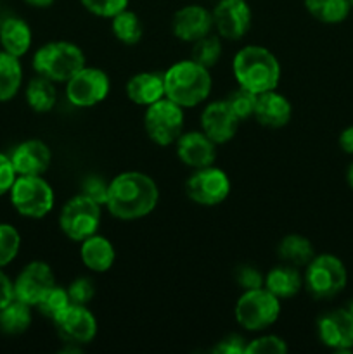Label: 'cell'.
I'll return each mask as SVG.
<instances>
[{
  "mask_svg": "<svg viewBox=\"0 0 353 354\" xmlns=\"http://www.w3.org/2000/svg\"><path fill=\"white\" fill-rule=\"evenodd\" d=\"M159 199L154 180L141 171H125L109 182L106 207L116 220L134 221L152 213Z\"/></svg>",
  "mask_w": 353,
  "mask_h": 354,
  "instance_id": "1",
  "label": "cell"
},
{
  "mask_svg": "<svg viewBox=\"0 0 353 354\" xmlns=\"http://www.w3.org/2000/svg\"><path fill=\"white\" fill-rule=\"evenodd\" d=\"M235 82L249 92L260 93L275 90L280 80V64L275 55L260 45H246L235 54L234 64Z\"/></svg>",
  "mask_w": 353,
  "mask_h": 354,
  "instance_id": "2",
  "label": "cell"
},
{
  "mask_svg": "<svg viewBox=\"0 0 353 354\" xmlns=\"http://www.w3.org/2000/svg\"><path fill=\"white\" fill-rule=\"evenodd\" d=\"M165 97L180 107H196L208 99L211 92L210 69L192 59L175 62L163 75Z\"/></svg>",
  "mask_w": 353,
  "mask_h": 354,
  "instance_id": "3",
  "label": "cell"
},
{
  "mask_svg": "<svg viewBox=\"0 0 353 354\" xmlns=\"http://www.w3.org/2000/svg\"><path fill=\"white\" fill-rule=\"evenodd\" d=\"M83 66V50L71 41H51L42 45L33 55L35 71L54 83H66Z\"/></svg>",
  "mask_w": 353,
  "mask_h": 354,
  "instance_id": "4",
  "label": "cell"
},
{
  "mask_svg": "<svg viewBox=\"0 0 353 354\" xmlns=\"http://www.w3.org/2000/svg\"><path fill=\"white\" fill-rule=\"evenodd\" d=\"M280 315V301L265 287L244 290L235 304V320L249 332L265 330Z\"/></svg>",
  "mask_w": 353,
  "mask_h": 354,
  "instance_id": "5",
  "label": "cell"
},
{
  "mask_svg": "<svg viewBox=\"0 0 353 354\" xmlns=\"http://www.w3.org/2000/svg\"><path fill=\"white\" fill-rule=\"evenodd\" d=\"M10 203L14 209L26 218L40 220L54 207V190L40 176H19L10 187Z\"/></svg>",
  "mask_w": 353,
  "mask_h": 354,
  "instance_id": "6",
  "label": "cell"
},
{
  "mask_svg": "<svg viewBox=\"0 0 353 354\" xmlns=\"http://www.w3.org/2000/svg\"><path fill=\"white\" fill-rule=\"evenodd\" d=\"M346 268L332 254L314 256L305 272V287L315 299H331L346 286Z\"/></svg>",
  "mask_w": 353,
  "mask_h": 354,
  "instance_id": "7",
  "label": "cell"
},
{
  "mask_svg": "<svg viewBox=\"0 0 353 354\" xmlns=\"http://www.w3.org/2000/svg\"><path fill=\"white\" fill-rule=\"evenodd\" d=\"M182 109L183 107L166 97L147 106L144 114V128L147 137L161 147L175 144L176 138L183 133Z\"/></svg>",
  "mask_w": 353,
  "mask_h": 354,
  "instance_id": "8",
  "label": "cell"
},
{
  "mask_svg": "<svg viewBox=\"0 0 353 354\" xmlns=\"http://www.w3.org/2000/svg\"><path fill=\"white\" fill-rule=\"evenodd\" d=\"M100 204L80 194L62 206L59 214V228L68 239L76 242L85 241L97 234L100 225Z\"/></svg>",
  "mask_w": 353,
  "mask_h": 354,
  "instance_id": "9",
  "label": "cell"
},
{
  "mask_svg": "<svg viewBox=\"0 0 353 354\" xmlns=\"http://www.w3.org/2000/svg\"><path fill=\"white\" fill-rule=\"evenodd\" d=\"M185 192L190 201L199 206H218L230 194V180L227 173L213 165L199 168L185 182Z\"/></svg>",
  "mask_w": 353,
  "mask_h": 354,
  "instance_id": "10",
  "label": "cell"
},
{
  "mask_svg": "<svg viewBox=\"0 0 353 354\" xmlns=\"http://www.w3.org/2000/svg\"><path fill=\"white\" fill-rule=\"evenodd\" d=\"M109 88V76L102 69L83 66L66 82V97L76 107H92L106 99Z\"/></svg>",
  "mask_w": 353,
  "mask_h": 354,
  "instance_id": "11",
  "label": "cell"
},
{
  "mask_svg": "<svg viewBox=\"0 0 353 354\" xmlns=\"http://www.w3.org/2000/svg\"><path fill=\"white\" fill-rule=\"evenodd\" d=\"M59 337L73 346L89 344L97 335V320L87 306L71 304L54 320Z\"/></svg>",
  "mask_w": 353,
  "mask_h": 354,
  "instance_id": "12",
  "label": "cell"
},
{
  "mask_svg": "<svg viewBox=\"0 0 353 354\" xmlns=\"http://www.w3.org/2000/svg\"><path fill=\"white\" fill-rule=\"evenodd\" d=\"M213 28L225 40H241L251 26V7L246 0H220L215 6Z\"/></svg>",
  "mask_w": 353,
  "mask_h": 354,
  "instance_id": "13",
  "label": "cell"
},
{
  "mask_svg": "<svg viewBox=\"0 0 353 354\" xmlns=\"http://www.w3.org/2000/svg\"><path fill=\"white\" fill-rule=\"evenodd\" d=\"M55 286V277L51 266L44 261H31L24 266L14 282L16 299L37 306L45 294Z\"/></svg>",
  "mask_w": 353,
  "mask_h": 354,
  "instance_id": "14",
  "label": "cell"
},
{
  "mask_svg": "<svg viewBox=\"0 0 353 354\" xmlns=\"http://www.w3.org/2000/svg\"><path fill=\"white\" fill-rule=\"evenodd\" d=\"M318 339L336 351L353 348V317L348 310H332L317 320Z\"/></svg>",
  "mask_w": 353,
  "mask_h": 354,
  "instance_id": "15",
  "label": "cell"
},
{
  "mask_svg": "<svg viewBox=\"0 0 353 354\" xmlns=\"http://www.w3.org/2000/svg\"><path fill=\"white\" fill-rule=\"evenodd\" d=\"M239 120L234 111L227 104V100H217L204 107L201 114V128L215 144H227L232 140L237 131Z\"/></svg>",
  "mask_w": 353,
  "mask_h": 354,
  "instance_id": "16",
  "label": "cell"
},
{
  "mask_svg": "<svg viewBox=\"0 0 353 354\" xmlns=\"http://www.w3.org/2000/svg\"><path fill=\"white\" fill-rule=\"evenodd\" d=\"M176 156L185 166L194 169L213 165L217 144L204 131H185L176 138Z\"/></svg>",
  "mask_w": 353,
  "mask_h": 354,
  "instance_id": "17",
  "label": "cell"
},
{
  "mask_svg": "<svg viewBox=\"0 0 353 354\" xmlns=\"http://www.w3.org/2000/svg\"><path fill=\"white\" fill-rule=\"evenodd\" d=\"M213 16L210 10L201 6H185L179 9L173 16L172 30L179 40L194 44L199 38L211 33Z\"/></svg>",
  "mask_w": 353,
  "mask_h": 354,
  "instance_id": "18",
  "label": "cell"
},
{
  "mask_svg": "<svg viewBox=\"0 0 353 354\" xmlns=\"http://www.w3.org/2000/svg\"><path fill=\"white\" fill-rule=\"evenodd\" d=\"M52 152L42 140H26L10 154V162L19 176H40L48 169Z\"/></svg>",
  "mask_w": 353,
  "mask_h": 354,
  "instance_id": "19",
  "label": "cell"
},
{
  "mask_svg": "<svg viewBox=\"0 0 353 354\" xmlns=\"http://www.w3.org/2000/svg\"><path fill=\"white\" fill-rule=\"evenodd\" d=\"M293 107L282 93L270 90L260 93L256 99L255 120L266 128H282L289 123Z\"/></svg>",
  "mask_w": 353,
  "mask_h": 354,
  "instance_id": "20",
  "label": "cell"
},
{
  "mask_svg": "<svg viewBox=\"0 0 353 354\" xmlns=\"http://www.w3.org/2000/svg\"><path fill=\"white\" fill-rule=\"evenodd\" d=\"M127 95L138 106H151L165 97V82L159 73H137L127 83Z\"/></svg>",
  "mask_w": 353,
  "mask_h": 354,
  "instance_id": "21",
  "label": "cell"
},
{
  "mask_svg": "<svg viewBox=\"0 0 353 354\" xmlns=\"http://www.w3.org/2000/svg\"><path fill=\"white\" fill-rule=\"evenodd\" d=\"M80 258L83 265L89 270L97 273H104L113 266L116 252H114L113 244L102 235H90L85 241H82L80 248Z\"/></svg>",
  "mask_w": 353,
  "mask_h": 354,
  "instance_id": "22",
  "label": "cell"
},
{
  "mask_svg": "<svg viewBox=\"0 0 353 354\" xmlns=\"http://www.w3.org/2000/svg\"><path fill=\"white\" fill-rule=\"evenodd\" d=\"M301 283L303 280L296 266L286 265V263L270 270L265 277V289L279 299H289L296 296L301 289Z\"/></svg>",
  "mask_w": 353,
  "mask_h": 354,
  "instance_id": "23",
  "label": "cell"
},
{
  "mask_svg": "<svg viewBox=\"0 0 353 354\" xmlns=\"http://www.w3.org/2000/svg\"><path fill=\"white\" fill-rule=\"evenodd\" d=\"M0 44L3 50L21 57L31 47V30L26 21L19 17H9L0 26Z\"/></svg>",
  "mask_w": 353,
  "mask_h": 354,
  "instance_id": "24",
  "label": "cell"
},
{
  "mask_svg": "<svg viewBox=\"0 0 353 354\" xmlns=\"http://www.w3.org/2000/svg\"><path fill=\"white\" fill-rule=\"evenodd\" d=\"M277 254L282 259V263L291 266H307L308 263L314 259L315 251L311 242L307 237L298 234L286 235L282 241L279 242V248H277Z\"/></svg>",
  "mask_w": 353,
  "mask_h": 354,
  "instance_id": "25",
  "label": "cell"
},
{
  "mask_svg": "<svg viewBox=\"0 0 353 354\" xmlns=\"http://www.w3.org/2000/svg\"><path fill=\"white\" fill-rule=\"evenodd\" d=\"M23 82V68H21L19 57L0 52V102L10 100L21 88Z\"/></svg>",
  "mask_w": 353,
  "mask_h": 354,
  "instance_id": "26",
  "label": "cell"
},
{
  "mask_svg": "<svg viewBox=\"0 0 353 354\" xmlns=\"http://www.w3.org/2000/svg\"><path fill=\"white\" fill-rule=\"evenodd\" d=\"M31 325V306L14 299L0 310V330L7 335H19Z\"/></svg>",
  "mask_w": 353,
  "mask_h": 354,
  "instance_id": "27",
  "label": "cell"
},
{
  "mask_svg": "<svg viewBox=\"0 0 353 354\" xmlns=\"http://www.w3.org/2000/svg\"><path fill=\"white\" fill-rule=\"evenodd\" d=\"M55 93L54 82L45 76L38 75L37 78L30 80L26 86V102L35 113H48L55 106Z\"/></svg>",
  "mask_w": 353,
  "mask_h": 354,
  "instance_id": "28",
  "label": "cell"
},
{
  "mask_svg": "<svg viewBox=\"0 0 353 354\" xmlns=\"http://www.w3.org/2000/svg\"><path fill=\"white\" fill-rule=\"evenodd\" d=\"M305 7L315 19L325 24H338L348 17V0H305Z\"/></svg>",
  "mask_w": 353,
  "mask_h": 354,
  "instance_id": "29",
  "label": "cell"
},
{
  "mask_svg": "<svg viewBox=\"0 0 353 354\" xmlns=\"http://www.w3.org/2000/svg\"><path fill=\"white\" fill-rule=\"evenodd\" d=\"M113 33L121 44L135 45L141 41L144 30L137 14L125 9L113 17Z\"/></svg>",
  "mask_w": 353,
  "mask_h": 354,
  "instance_id": "30",
  "label": "cell"
},
{
  "mask_svg": "<svg viewBox=\"0 0 353 354\" xmlns=\"http://www.w3.org/2000/svg\"><path fill=\"white\" fill-rule=\"evenodd\" d=\"M221 55V41L220 38L215 37V35H206V37L199 38V40L194 41L192 45V61H196L197 64L204 66V68H213L218 62Z\"/></svg>",
  "mask_w": 353,
  "mask_h": 354,
  "instance_id": "31",
  "label": "cell"
},
{
  "mask_svg": "<svg viewBox=\"0 0 353 354\" xmlns=\"http://www.w3.org/2000/svg\"><path fill=\"white\" fill-rule=\"evenodd\" d=\"M71 306V299L68 296V290L62 289V287L54 286L47 294L44 296V299L37 304L38 311L44 315L45 318L54 322L62 311H66Z\"/></svg>",
  "mask_w": 353,
  "mask_h": 354,
  "instance_id": "32",
  "label": "cell"
},
{
  "mask_svg": "<svg viewBox=\"0 0 353 354\" xmlns=\"http://www.w3.org/2000/svg\"><path fill=\"white\" fill-rule=\"evenodd\" d=\"M256 99H258L256 93L249 92L248 88H242V86H237V88L232 90V92L228 93L225 100H227L230 109L235 113V116L242 121L255 116Z\"/></svg>",
  "mask_w": 353,
  "mask_h": 354,
  "instance_id": "33",
  "label": "cell"
},
{
  "mask_svg": "<svg viewBox=\"0 0 353 354\" xmlns=\"http://www.w3.org/2000/svg\"><path fill=\"white\" fill-rule=\"evenodd\" d=\"M19 232L12 225L0 223V268L9 265L19 252Z\"/></svg>",
  "mask_w": 353,
  "mask_h": 354,
  "instance_id": "34",
  "label": "cell"
},
{
  "mask_svg": "<svg viewBox=\"0 0 353 354\" xmlns=\"http://www.w3.org/2000/svg\"><path fill=\"white\" fill-rule=\"evenodd\" d=\"M287 353V344L277 335H263V337L253 339L246 344L244 354H284Z\"/></svg>",
  "mask_w": 353,
  "mask_h": 354,
  "instance_id": "35",
  "label": "cell"
},
{
  "mask_svg": "<svg viewBox=\"0 0 353 354\" xmlns=\"http://www.w3.org/2000/svg\"><path fill=\"white\" fill-rule=\"evenodd\" d=\"M80 2L93 16L111 17V19L128 7V0H80Z\"/></svg>",
  "mask_w": 353,
  "mask_h": 354,
  "instance_id": "36",
  "label": "cell"
},
{
  "mask_svg": "<svg viewBox=\"0 0 353 354\" xmlns=\"http://www.w3.org/2000/svg\"><path fill=\"white\" fill-rule=\"evenodd\" d=\"M66 290H68L71 304H80V306H87L93 299V296H96L93 282L90 279H87V277L75 279Z\"/></svg>",
  "mask_w": 353,
  "mask_h": 354,
  "instance_id": "37",
  "label": "cell"
},
{
  "mask_svg": "<svg viewBox=\"0 0 353 354\" xmlns=\"http://www.w3.org/2000/svg\"><path fill=\"white\" fill-rule=\"evenodd\" d=\"M235 282L244 290L260 289V287H265V277L255 266L242 265L235 270Z\"/></svg>",
  "mask_w": 353,
  "mask_h": 354,
  "instance_id": "38",
  "label": "cell"
},
{
  "mask_svg": "<svg viewBox=\"0 0 353 354\" xmlns=\"http://www.w3.org/2000/svg\"><path fill=\"white\" fill-rule=\"evenodd\" d=\"M82 194L83 196H87L89 199L96 201L97 204H100V206H106L107 203V190H109V183L104 182L100 176H89V178H85V182H83L82 185Z\"/></svg>",
  "mask_w": 353,
  "mask_h": 354,
  "instance_id": "39",
  "label": "cell"
},
{
  "mask_svg": "<svg viewBox=\"0 0 353 354\" xmlns=\"http://www.w3.org/2000/svg\"><path fill=\"white\" fill-rule=\"evenodd\" d=\"M17 178V173L14 169L10 158L0 154V196L10 192V187H12L14 180Z\"/></svg>",
  "mask_w": 353,
  "mask_h": 354,
  "instance_id": "40",
  "label": "cell"
},
{
  "mask_svg": "<svg viewBox=\"0 0 353 354\" xmlns=\"http://www.w3.org/2000/svg\"><path fill=\"white\" fill-rule=\"evenodd\" d=\"M213 353L217 354H244L246 353V342L244 339L239 335H230V337L224 339L220 344L213 348Z\"/></svg>",
  "mask_w": 353,
  "mask_h": 354,
  "instance_id": "41",
  "label": "cell"
},
{
  "mask_svg": "<svg viewBox=\"0 0 353 354\" xmlns=\"http://www.w3.org/2000/svg\"><path fill=\"white\" fill-rule=\"evenodd\" d=\"M14 299H16V294H14V282L2 272V270H0V310L6 308L9 303H12Z\"/></svg>",
  "mask_w": 353,
  "mask_h": 354,
  "instance_id": "42",
  "label": "cell"
},
{
  "mask_svg": "<svg viewBox=\"0 0 353 354\" xmlns=\"http://www.w3.org/2000/svg\"><path fill=\"white\" fill-rule=\"evenodd\" d=\"M339 147L346 152V154H353V127L345 128L339 135Z\"/></svg>",
  "mask_w": 353,
  "mask_h": 354,
  "instance_id": "43",
  "label": "cell"
},
{
  "mask_svg": "<svg viewBox=\"0 0 353 354\" xmlns=\"http://www.w3.org/2000/svg\"><path fill=\"white\" fill-rule=\"evenodd\" d=\"M24 2L30 3V6H33V7H48V6H52L55 0H24Z\"/></svg>",
  "mask_w": 353,
  "mask_h": 354,
  "instance_id": "44",
  "label": "cell"
},
{
  "mask_svg": "<svg viewBox=\"0 0 353 354\" xmlns=\"http://www.w3.org/2000/svg\"><path fill=\"white\" fill-rule=\"evenodd\" d=\"M348 183H350V187L353 189V165L348 168Z\"/></svg>",
  "mask_w": 353,
  "mask_h": 354,
  "instance_id": "45",
  "label": "cell"
},
{
  "mask_svg": "<svg viewBox=\"0 0 353 354\" xmlns=\"http://www.w3.org/2000/svg\"><path fill=\"white\" fill-rule=\"evenodd\" d=\"M348 311H350V313H352V317H353V303H352V304H350V308H348Z\"/></svg>",
  "mask_w": 353,
  "mask_h": 354,
  "instance_id": "46",
  "label": "cell"
},
{
  "mask_svg": "<svg viewBox=\"0 0 353 354\" xmlns=\"http://www.w3.org/2000/svg\"><path fill=\"white\" fill-rule=\"evenodd\" d=\"M348 2H350V6H352V7H353V0H348Z\"/></svg>",
  "mask_w": 353,
  "mask_h": 354,
  "instance_id": "47",
  "label": "cell"
}]
</instances>
